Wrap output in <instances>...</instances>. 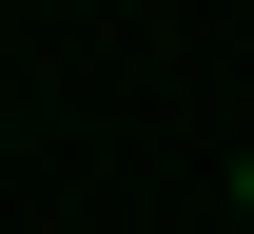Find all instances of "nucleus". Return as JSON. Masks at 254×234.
<instances>
[{
  "label": "nucleus",
  "instance_id": "obj_1",
  "mask_svg": "<svg viewBox=\"0 0 254 234\" xmlns=\"http://www.w3.org/2000/svg\"><path fill=\"white\" fill-rule=\"evenodd\" d=\"M235 215H254V176H235Z\"/></svg>",
  "mask_w": 254,
  "mask_h": 234
}]
</instances>
